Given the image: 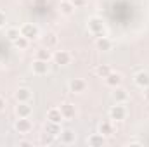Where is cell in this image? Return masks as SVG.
<instances>
[{"mask_svg":"<svg viewBox=\"0 0 149 147\" xmlns=\"http://www.w3.org/2000/svg\"><path fill=\"white\" fill-rule=\"evenodd\" d=\"M52 61L57 64V66H68L71 62V54L68 50H56L52 54Z\"/></svg>","mask_w":149,"mask_h":147,"instance_id":"obj_5","label":"cell"},{"mask_svg":"<svg viewBox=\"0 0 149 147\" xmlns=\"http://www.w3.org/2000/svg\"><path fill=\"white\" fill-rule=\"evenodd\" d=\"M61 112H63V116H64V119H74L76 118V106L71 104V102H64V104H61Z\"/></svg>","mask_w":149,"mask_h":147,"instance_id":"obj_14","label":"cell"},{"mask_svg":"<svg viewBox=\"0 0 149 147\" xmlns=\"http://www.w3.org/2000/svg\"><path fill=\"white\" fill-rule=\"evenodd\" d=\"M59 140H61V144H64V146L74 144V142H76V133H74L73 130H70V128H64V130H61V133H59Z\"/></svg>","mask_w":149,"mask_h":147,"instance_id":"obj_7","label":"cell"},{"mask_svg":"<svg viewBox=\"0 0 149 147\" xmlns=\"http://www.w3.org/2000/svg\"><path fill=\"white\" fill-rule=\"evenodd\" d=\"M12 43H14V47H16L17 50H24V49H28V47H30V40H28V38H24L23 35L17 38V40H14Z\"/></svg>","mask_w":149,"mask_h":147,"instance_id":"obj_25","label":"cell"},{"mask_svg":"<svg viewBox=\"0 0 149 147\" xmlns=\"http://www.w3.org/2000/svg\"><path fill=\"white\" fill-rule=\"evenodd\" d=\"M54 140H56V137H54V135H50V133H47V132H43V133H42L40 142H42L43 146H50V144H54Z\"/></svg>","mask_w":149,"mask_h":147,"instance_id":"obj_26","label":"cell"},{"mask_svg":"<svg viewBox=\"0 0 149 147\" xmlns=\"http://www.w3.org/2000/svg\"><path fill=\"white\" fill-rule=\"evenodd\" d=\"M113 99H114V102L125 104V102L128 101V92L120 85V87H116V88H114V92H113Z\"/></svg>","mask_w":149,"mask_h":147,"instance_id":"obj_16","label":"cell"},{"mask_svg":"<svg viewBox=\"0 0 149 147\" xmlns=\"http://www.w3.org/2000/svg\"><path fill=\"white\" fill-rule=\"evenodd\" d=\"M61 123H54V121H45V125H43V132H47V133H50V135H54V137H59V133H61Z\"/></svg>","mask_w":149,"mask_h":147,"instance_id":"obj_17","label":"cell"},{"mask_svg":"<svg viewBox=\"0 0 149 147\" xmlns=\"http://www.w3.org/2000/svg\"><path fill=\"white\" fill-rule=\"evenodd\" d=\"M142 90H144V99H146V101H149V87L142 88Z\"/></svg>","mask_w":149,"mask_h":147,"instance_id":"obj_32","label":"cell"},{"mask_svg":"<svg viewBox=\"0 0 149 147\" xmlns=\"http://www.w3.org/2000/svg\"><path fill=\"white\" fill-rule=\"evenodd\" d=\"M87 30H88V33L92 37H95V38L104 37L106 35V23L99 16H90L87 19Z\"/></svg>","mask_w":149,"mask_h":147,"instance_id":"obj_1","label":"cell"},{"mask_svg":"<svg viewBox=\"0 0 149 147\" xmlns=\"http://www.w3.org/2000/svg\"><path fill=\"white\" fill-rule=\"evenodd\" d=\"M47 119L54 121V123H61L64 119V116H63V112H61L59 107H50V109L47 111Z\"/></svg>","mask_w":149,"mask_h":147,"instance_id":"obj_19","label":"cell"},{"mask_svg":"<svg viewBox=\"0 0 149 147\" xmlns=\"http://www.w3.org/2000/svg\"><path fill=\"white\" fill-rule=\"evenodd\" d=\"M87 144H88L90 147H102L104 144H106V137L101 135V133H92V135H88Z\"/></svg>","mask_w":149,"mask_h":147,"instance_id":"obj_18","label":"cell"},{"mask_svg":"<svg viewBox=\"0 0 149 147\" xmlns=\"http://www.w3.org/2000/svg\"><path fill=\"white\" fill-rule=\"evenodd\" d=\"M14 128H16L17 133L26 135V133H30L33 130V123L30 121V118H17L16 123H14Z\"/></svg>","mask_w":149,"mask_h":147,"instance_id":"obj_4","label":"cell"},{"mask_svg":"<svg viewBox=\"0 0 149 147\" xmlns=\"http://www.w3.org/2000/svg\"><path fill=\"white\" fill-rule=\"evenodd\" d=\"M99 133L104 135V137H111L113 133H114V128H113L111 121H102V123L99 125Z\"/></svg>","mask_w":149,"mask_h":147,"instance_id":"obj_22","label":"cell"},{"mask_svg":"<svg viewBox=\"0 0 149 147\" xmlns=\"http://www.w3.org/2000/svg\"><path fill=\"white\" fill-rule=\"evenodd\" d=\"M134 83L139 87V88H146L149 87V73L148 71H139V73L134 74Z\"/></svg>","mask_w":149,"mask_h":147,"instance_id":"obj_12","label":"cell"},{"mask_svg":"<svg viewBox=\"0 0 149 147\" xmlns=\"http://www.w3.org/2000/svg\"><path fill=\"white\" fill-rule=\"evenodd\" d=\"M5 107H7V101L0 95V112H2V111H5Z\"/></svg>","mask_w":149,"mask_h":147,"instance_id":"obj_29","label":"cell"},{"mask_svg":"<svg viewBox=\"0 0 149 147\" xmlns=\"http://www.w3.org/2000/svg\"><path fill=\"white\" fill-rule=\"evenodd\" d=\"M127 146H137V147H141V146H142V142H139V140H128V142H127Z\"/></svg>","mask_w":149,"mask_h":147,"instance_id":"obj_30","label":"cell"},{"mask_svg":"<svg viewBox=\"0 0 149 147\" xmlns=\"http://www.w3.org/2000/svg\"><path fill=\"white\" fill-rule=\"evenodd\" d=\"M104 81H106V85H108V87L116 88V87H120V85L123 83V76H121L120 73H116V71H111V73L104 78Z\"/></svg>","mask_w":149,"mask_h":147,"instance_id":"obj_11","label":"cell"},{"mask_svg":"<svg viewBox=\"0 0 149 147\" xmlns=\"http://www.w3.org/2000/svg\"><path fill=\"white\" fill-rule=\"evenodd\" d=\"M74 7L73 5V2L71 0H61L59 2V12L63 14V16H66V17H71L74 14Z\"/></svg>","mask_w":149,"mask_h":147,"instance_id":"obj_13","label":"cell"},{"mask_svg":"<svg viewBox=\"0 0 149 147\" xmlns=\"http://www.w3.org/2000/svg\"><path fill=\"white\" fill-rule=\"evenodd\" d=\"M35 59H42V61H47L50 62L52 61V52L49 47H40L37 52H35Z\"/></svg>","mask_w":149,"mask_h":147,"instance_id":"obj_21","label":"cell"},{"mask_svg":"<svg viewBox=\"0 0 149 147\" xmlns=\"http://www.w3.org/2000/svg\"><path fill=\"white\" fill-rule=\"evenodd\" d=\"M111 71H113V69H111V66H109V64H99V66L95 68V74H97L99 78H106Z\"/></svg>","mask_w":149,"mask_h":147,"instance_id":"obj_24","label":"cell"},{"mask_svg":"<svg viewBox=\"0 0 149 147\" xmlns=\"http://www.w3.org/2000/svg\"><path fill=\"white\" fill-rule=\"evenodd\" d=\"M31 112H33V107H31L30 102H17V106H16L17 118H30Z\"/></svg>","mask_w":149,"mask_h":147,"instance_id":"obj_8","label":"cell"},{"mask_svg":"<svg viewBox=\"0 0 149 147\" xmlns=\"http://www.w3.org/2000/svg\"><path fill=\"white\" fill-rule=\"evenodd\" d=\"M70 90H71L73 94H83V92L87 90V81L81 80V78H73V80L70 81Z\"/></svg>","mask_w":149,"mask_h":147,"instance_id":"obj_10","label":"cell"},{"mask_svg":"<svg viewBox=\"0 0 149 147\" xmlns=\"http://www.w3.org/2000/svg\"><path fill=\"white\" fill-rule=\"evenodd\" d=\"M5 37L9 38L10 42H14V40H17V38L21 37V30L16 28V26H9V28L5 30Z\"/></svg>","mask_w":149,"mask_h":147,"instance_id":"obj_23","label":"cell"},{"mask_svg":"<svg viewBox=\"0 0 149 147\" xmlns=\"http://www.w3.org/2000/svg\"><path fill=\"white\" fill-rule=\"evenodd\" d=\"M95 47H97V50H101V52H108V50L113 49V40L108 38L106 35H104V37H99V38H95Z\"/></svg>","mask_w":149,"mask_h":147,"instance_id":"obj_15","label":"cell"},{"mask_svg":"<svg viewBox=\"0 0 149 147\" xmlns=\"http://www.w3.org/2000/svg\"><path fill=\"white\" fill-rule=\"evenodd\" d=\"M21 35L24 38H28L30 42H33V40H37L40 37V30H38L37 24H33V23H24V24H21Z\"/></svg>","mask_w":149,"mask_h":147,"instance_id":"obj_2","label":"cell"},{"mask_svg":"<svg viewBox=\"0 0 149 147\" xmlns=\"http://www.w3.org/2000/svg\"><path fill=\"white\" fill-rule=\"evenodd\" d=\"M31 90L28 88V87H19L17 90H16V94H14V97H16V101L17 102H30L31 101Z\"/></svg>","mask_w":149,"mask_h":147,"instance_id":"obj_9","label":"cell"},{"mask_svg":"<svg viewBox=\"0 0 149 147\" xmlns=\"http://www.w3.org/2000/svg\"><path fill=\"white\" fill-rule=\"evenodd\" d=\"M19 146L21 147H30L31 146V142H30V140H19Z\"/></svg>","mask_w":149,"mask_h":147,"instance_id":"obj_31","label":"cell"},{"mask_svg":"<svg viewBox=\"0 0 149 147\" xmlns=\"http://www.w3.org/2000/svg\"><path fill=\"white\" fill-rule=\"evenodd\" d=\"M73 2V5L78 9V7H85L87 3H88V0H71Z\"/></svg>","mask_w":149,"mask_h":147,"instance_id":"obj_27","label":"cell"},{"mask_svg":"<svg viewBox=\"0 0 149 147\" xmlns=\"http://www.w3.org/2000/svg\"><path fill=\"white\" fill-rule=\"evenodd\" d=\"M57 43H59V37H57V33H54V31H49V33L43 37V47L54 49Z\"/></svg>","mask_w":149,"mask_h":147,"instance_id":"obj_20","label":"cell"},{"mask_svg":"<svg viewBox=\"0 0 149 147\" xmlns=\"http://www.w3.org/2000/svg\"><path fill=\"white\" fill-rule=\"evenodd\" d=\"M5 23H7V16H5V12H2V10H0V28H3V26H5Z\"/></svg>","mask_w":149,"mask_h":147,"instance_id":"obj_28","label":"cell"},{"mask_svg":"<svg viewBox=\"0 0 149 147\" xmlns=\"http://www.w3.org/2000/svg\"><path fill=\"white\" fill-rule=\"evenodd\" d=\"M109 118H111L113 121H123L127 118V107L123 104L116 102L114 106H111V109H109Z\"/></svg>","mask_w":149,"mask_h":147,"instance_id":"obj_3","label":"cell"},{"mask_svg":"<svg viewBox=\"0 0 149 147\" xmlns=\"http://www.w3.org/2000/svg\"><path fill=\"white\" fill-rule=\"evenodd\" d=\"M49 69H50V66H49L47 61L35 59V61L31 62V71H33V74H37V76H43V74H47L49 73Z\"/></svg>","mask_w":149,"mask_h":147,"instance_id":"obj_6","label":"cell"}]
</instances>
